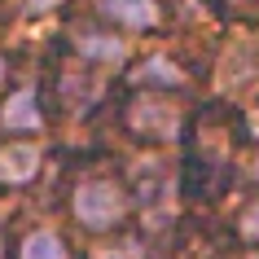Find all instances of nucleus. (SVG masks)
I'll use <instances>...</instances> for the list:
<instances>
[{"instance_id":"nucleus-8","label":"nucleus","mask_w":259,"mask_h":259,"mask_svg":"<svg viewBox=\"0 0 259 259\" xmlns=\"http://www.w3.org/2000/svg\"><path fill=\"white\" fill-rule=\"evenodd\" d=\"M242 237H250V242H259V206H250L242 215Z\"/></svg>"},{"instance_id":"nucleus-11","label":"nucleus","mask_w":259,"mask_h":259,"mask_svg":"<svg viewBox=\"0 0 259 259\" xmlns=\"http://www.w3.org/2000/svg\"><path fill=\"white\" fill-rule=\"evenodd\" d=\"M255 176H259V163H255Z\"/></svg>"},{"instance_id":"nucleus-4","label":"nucleus","mask_w":259,"mask_h":259,"mask_svg":"<svg viewBox=\"0 0 259 259\" xmlns=\"http://www.w3.org/2000/svg\"><path fill=\"white\" fill-rule=\"evenodd\" d=\"M5 127H14V132H35L40 127V110H35V93L31 88H18L9 101H5Z\"/></svg>"},{"instance_id":"nucleus-3","label":"nucleus","mask_w":259,"mask_h":259,"mask_svg":"<svg viewBox=\"0 0 259 259\" xmlns=\"http://www.w3.org/2000/svg\"><path fill=\"white\" fill-rule=\"evenodd\" d=\"M101 14L123 22V27H154L158 22V5L154 0H101Z\"/></svg>"},{"instance_id":"nucleus-10","label":"nucleus","mask_w":259,"mask_h":259,"mask_svg":"<svg viewBox=\"0 0 259 259\" xmlns=\"http://www.w3.org/2000/svg\"><path fill=\"white\" fill-rule=\"evenodd\" d=\"M0 75H5V62H0Z\"/></svg>"},{"instance_id":"nucleus-2","label":"nucleus","mask_w":259,"mask_h":259,"mask_svg":"<svg viewBox=\"0 0 259 259\" xmlns=\"http://www.w3.org/2000/svg\"><path fill=\"white\" fill-rule=\"evenodd\" d=\"M40 171V150L35 145H9L0 150V185H22Z\"/></svg>"},{"instance_id":"nucleus-5","label":"nucleus","mask_w":259,"mask_h":259,"mask_svg":"<svg viewBox=\"0 0 259 259\" xmlns=\"http://www.w3.org/2000/svg\"><path fill=\"white\" fill-rule=\"evenodd\" d=\"M22 259H66V250L53 233H31L22 242Z\"/></svg>"},{"instance_id":"nucleus-6","label":"nucleus","mask_w":259,"mask_h":259,"mask_svg":"<svg viewBox=\"0 0 259 259\" xmlns=\"http://www.w3.org/2000/svg\"><path fill=\"white\" fill-rule=\"evenodd\" d=\"M79 53L93 57V62H110V57L123 53V44L119 40H101V35H83V40H79Z\"/></svg>"},{"instance_id":"nucleus-9","label":"nucleus","mask_w":259,"mask_h":259,"mask_svg":"<svg viewBox=\"0 0 259 259\" xmlns=\"http://www.w3.org/2000/svg\"><path fill=\"white\" fill-rule=\"evenodd\" d=\"M49 5H57V0H27V9H31V14H40V9H49Z\"/></svg>"},{"instance_id":"nucleus-7","label":"nucleus","mask_w":259,"mask_h":259,"mask_svg":"<svg viewBox=\"0 0 259 259\" xmlns=\"http://www.w3.org/2000/svg\"><path fill=\"white\" fill-rule=\"evenodd\" d=\"M137 79H145L150 88H154V83H167V88H171V83H180V70H171L167 62H150V66L137 70Z\"/></svg>"},{"instance_id":"nucleus-1","label":"nucleus","mask_w":259,"mask_h":259,"mask_svg":"<svg viewBox=\"0 0 259 259\" xmlns=\"http://www.w3.org/2000/svg\"><path fill=\"white\" fill-rule=\"evenodd\" d=\"M123 215V193L110 180H83L75 189V220L88 229H110Z\"/></svg>"}]
</instances>
